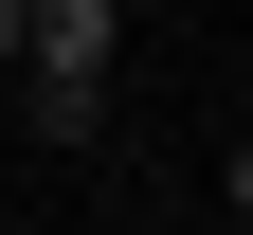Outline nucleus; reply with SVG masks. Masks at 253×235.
<instances>
[{"mask_svg":"<svg viewBox=\"0 0 253 235\" xmlns=\"http://www.w3.org/2000/svg\"><path fill=\"white\" fill-rule=\"evenodd\" d=\"M109 37H126V0H18V54L37 73H109Z\"/></svg>","mask_w":253,"mask_h":235,"instance_id":"f257e3e1","label":"nucleus"},{"mask_svg":"<svg viewBox=\"0 0 253 235\" xmlns=\"http://www.w3.org/2000/svg\"><path fill=\"white\" fill-rule=\"evenodd\" d=\"M37 73V54H18ZM37 145H109V73H37Z\"/></svg>","mask_w":253,"mask_h":235,"instance_id":"f03ea898","label":"nucleus"},{"mask_svg":"<svg viewBox=\"0 0 253 235\" xmlns=\"http://www.w3.org/2000/svg\"><path fill=\"white\" fill-rule=\"evenodd\" d=\"M217 199H235V217H253V145H235V163H217Z\"/></svg>","mask_w":253,"mask_h":235,"instance_id":"7ed1b4c3","label":"nucleus"},{"mask_svg":"<svg viewBox=\"0 0 253 235\" xmlns=\"http://www.w3.org/2000/svg\"><path fill=\"white\" fill-rule=\"evenodd\" d=\"M0 54H18V0H0Z\"/></svg>","mask_w":253,"mask_h":235,"instance_id":"20e7f679","label":"nucleus"}]
</instances>
